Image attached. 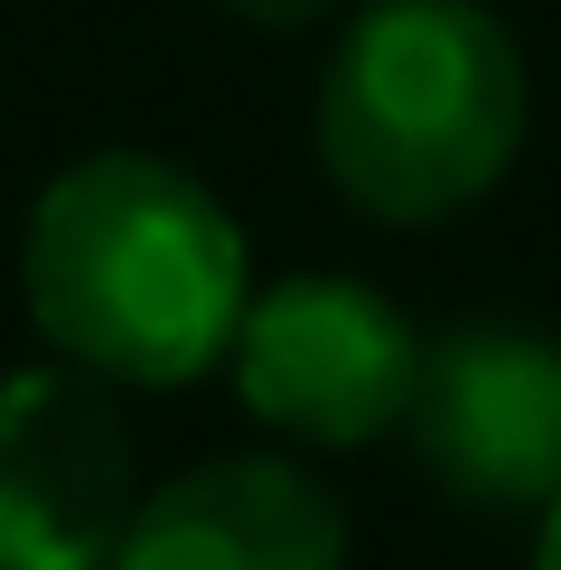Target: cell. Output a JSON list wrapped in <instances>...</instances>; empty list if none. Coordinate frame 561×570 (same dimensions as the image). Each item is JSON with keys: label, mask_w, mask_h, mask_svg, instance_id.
I'll list each match as a JSON object with an SVG mask.
<instances>
[{"label": "cell", "mask_w": 561, "mask_h": 570, "mask_svg": "<svg viewBox=\"0 0 561 570\" xmlns=\"http://www.w3.org/2000/svg\"><path fill=\"white\" fill-rule=\"evenodd\" d=\"M412 440L468 505H552L561 495V346L533 327H450L421 346Z\"/></svg>", "instance_id": "cell-5"}, {"label": "cell", "mask_w": 561, "mask_h": 570, "mask_svg": "<svg viewBox=\"0 0 561 570\" xmlns=\"http://www.w3.org/2000/svg\"><path fill=\"white\" fill-rule=\"evenodd\" d=\"M19 299L57 365L169 393L234 355L253 308L244 225L206 178L150 150H94L57 169L19 234Z\"/></svg>", "instance_id": "cell-1"}, {"label": "cell", "mask_w": 561, "mask_h": 570, "mask_svg": "<svg viewBox=\"0 0 561 570\" xmlns=\"http://www.w3.org/2000/svg\"><path fill=\"white\" fill-rule=\"evenodd\" d=\"M533 570H561V495L543 505V542H533Z\"/></svg>", "instance_id": "cell-8"}, {"label": "cell", "mask_w": 561, "mask_h": 570, "mask_svg": "<svg viewBox=\"0 0 561 570\" xmlns=\"http://www.w3.org/2000/svg\"><path fill=\"white\" fill-rule=\"evenodd\" d=\"M234 19H253V29H309V19H327L337 0H225Z\"/></svg>", "instance_id": "cell-7"}, {"label": "cell", "mask_w": 561, "mask_h": 570, "mask_svg": "<svg viewBox=\"0 0 561 570\" xmlns=\"http://www.w3.org/2000/svg\"><path fill=\"white\" fill-rule=\"evenodd\" d=\"M112 570H346V505L280 449L206 459L131 505Z\"/></svg>", "instance_id": "cell-6"}, {"label": "cell", "mask_w": 561, "mask_h": 570, "mask_svg": "<svg viewBox=\"0 0 561 570\" xmlns=\"http://www.w3.org/2000/svg\"><path fill=\"white\" fill-rule=\"evenodd\" d=\"M524 57L478 0H374L318 76V169L374 225H440L524 150Z\"/></svg>", "instance_id": "cell-2"}, {"label": "cell", "mask_w": 561, "mask_h": 570, "mask_svg": "<svg viewBox=\"0 0 561 570\" xmlns=\"http://www.w3.org/2000/svg\"><path fill=\"white\" fill-rule=\"evenodd\" d=\"M140 505L131 421L104 374H0V570H112Z\"/></svg>", "instance_id": "cell-4"}, {"label": "cell", "mask_w": 561, "mask_h": 570, "mask_svg": "<svg viewBox=\"0 0 561 570\" xmlns=\"http://www.w3.org/2000/svg\"><path fill=\"white\" fill-rule=\"evenodd\" d=\"M234 393L253 421H272L299 449H365L412 421L421 384V337L374 281L346 272H299L253 291L234 327Z\"/></svg>", "instance_id": "cell-3"}]
</instances>
